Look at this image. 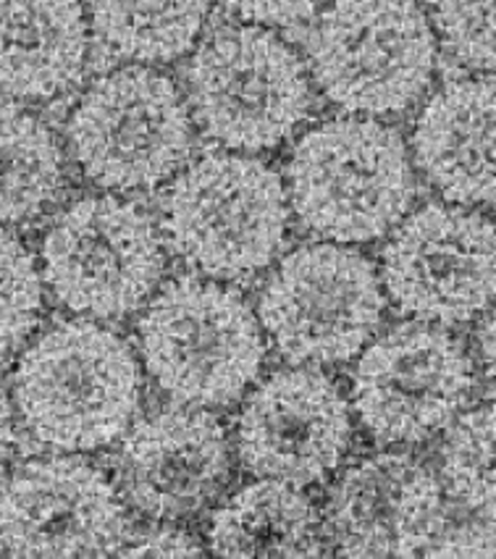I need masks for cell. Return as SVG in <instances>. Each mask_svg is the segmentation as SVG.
<instances>
[{
	"instance_id": "4",
	"label": "cell",
	"mask_w": 496,
	"mask_h": 559,
	"mask_svg": "<svg viewBox=\"0 0 496 559\" xmlns=\"http://www.w3.org/2000/svg\"><path fill=\"white\" fill-rule=\"evenodd\" d=\"M161 231L192 271L215 282H250L286 242L284 179L258 158L208 155L172 181L163 198Z\"/></svg>"
},
{
	"instance_id": "5",
	"label": "cell",
	"mask_w": 496,
	"mask_h": 559,
	"mask_svg": "<svg viewBox=\"0 0 496 559\" xmlns=\"http://www.w3.org/2000/svg\"><path fill=\"white\" fill-rule=\"evenodd\" d=\"M185 82L192 121L228 151H273L312 110L303 58L258 24L213 32L189 58Z\"/></svg>"
},
{
	"instance_id": "11",
	"label": "cell",
	"mask_w": 496,
	"mask_h": 559,
	"mask_svg": "<svg viewBox=\"0 0 496 559\" xmlns=\"http://www.w3.org/2000/svg\"><path fill=\"white\" fill-rule=\"evenodd\" d=\"M381 284L413 321H475L496 302V226L462 205L417 207L383 247Z\"/></svg>"
},
{
	"instance_id": "27",
	"label": "cell",
	"mask_w": 496,
	"mask_h": 559,
	"mask_svg": "<svg viewBox=\"0 0 496 559\" xmlns=\"http://www.w3.org/2000/svg\"><path fill=\"white\" fill-rule=\"evenodd\" d=\"M475 349L488 383L496 386V302L483 313V321L475 329Z\"/></svg>"
},
{
	"instance_id": "10",
	"label": "cell",
	"mask_w": 496,
	"mask_h": 559,
	"mask_svg": "<svg viewBox=\"0 0 496 559\" xmlns=\"http://www.w3.org/2000/svg\"><path fill=\"white\" fill-rule=\"evenodd\" d=\"M473 357L434 323H402L365 344L352 373V407L378 444H421L468 407Z\"/></svg>"
},
{
	"instance_id": "25",
	"label": "cell",
	"mask_w": 496,
	"mask_h": 559,
	"mask_svg": "<svg viewBox=\"0 0 496 559\" xmlns=\"http://www.w3.org/2000/svg\"><path fill=\"white\" fill-rule=\"evenodd\" d=\"M121 557H202V546L192 533L176 525H155L134 536H127L121 549L116 551Z\"/></svg>"
},
{
	"instance_id": "26",
	"label": "cell",
	"mask_w": 496,
	"mask_h": 559,
	"mask_svg": "<svg viewBox=\"0 0 496 559\" xmlns=\"http://www.w3.org/2000/svg\"><path fill=\"white\" fill-rule=\"evenodd\" d=\"M426 557H496V520L483 518L454 528L447 525L428 546Z\"/></svg>"
},
{
	"instance_id": "15",
	"label": "cell",
	"mask_w": 496,
	"mask_h": 559,
	"mask_svg": "<svg viewBox=\"0 0 496 559\" xmlns=\"http://www.w3.org/2000/svg\"><path fill=\"white\" fill-rule=\"evenodd\" d=\"M119 467L123 499L172 523L219 497L232 476V447L211 409L179 405L129 426Z\"/></svg>"
},
{
	"instance_id": "12",
	"label": "cell",
	"mask_w": 496,
	"mask_h": 559,
	"mask_svg": "<svg viewBox=\"0 0 496 559\" xmlns=\"http://www.w3.org/2000/svg\"><path fill=\"white\" fill-rule=\"evenodd\" d=\"M129 536L119 486L76 452L32 457L0 480V549L11 557H106Z\"/></svg>"
},
{
	"instance_id": "7",
	"label": "cell",
	"mask_w": 496,
	"mask_h": 559,
	"mask_svg": "<svg viewBox=\"0 0 496 559\" xmlns=\"http://www.w3.org/2000/svg\"><path fill=\"white\" fill-rule=\"evenodd\" d=\"M67 140L93 185L114 192L155 190L192 153V114L179 87L161 71L116 69L80 97Z\"/></svg>"
},
{
	"instance_id": "22",
	"label": "cell",
	"mask_w": 496,
	"mask_h": 559,
	"mask_svg": "<svg viewBox=\"0 0 496 559\" xmlns=\"http://www.w3.org/2000/svg\"><path fill=\"white\" fill-rule=\"evenodd\" d=\"M43 310L45 282L35 252L0 226V360L29 342Z\"/></svg>"
},
{
	"instance_id": "21",
	"label": "cell",
	"mask_w": 496,
	"mask_h": 559,
	"mask_svg": "<svg viewBox=\"0 0 496 559\" xmlns=\"http://www.w3.org/2000/svg\"><path fill=\"white\" fill-rule=\"evenodd\" d=\"M439 463L449 497L475 515L496 520V402L457 415Z\"/></svg>"
},
{
	"instance_id": "23",
	"label": "cell",
	"mask_w": 496,
	"mask_h": 559,
	"mask_svg": "<svg viewBox=\"0 0 496 559\" xmlns=\"http://www.w3.org/2000/svg\"><path fill=\"white\" fill-rule=\"evenodd\" d=\"M434 27L462 67L496 74V0H434Z\"/></svg>"
},
{
	"instance_id": "19",
	"label": "cell",
	"mask_w": 496,
	"mask_h": 559,
	"mask_svg": "<svg viewBox=\"0 0 496 559\" xmlns=\"http://www.w3.org/2000/svg\"><path fill=\"white\" fill-rule=\"evenodd\" d=\"M63 185L67 160L54 132L0 93V226L43 216Z\"/></svg>"
},
{
	"instance_id": "17",
	"label": "cell",
	"mask_w": 496,
	"mask_h": 559,
	"mask_svg": "<svg viewBox=\"0 0 496 559\" xmlns=\"http://www.w3.org/2000/svg\"><path fill=\"white\" fill-rule=\"evenodd\" d=\"M90 56L82 0H0V93L50 100L80 82Z\"/></svg>"
},
{
	"instance_id": "8",
	"label": "cell",
	"mask_w": 496,
	"mask_h": 559,
	"mask_svg": "<svg viewBox=\"0 0 496 559\" xmlns=\"http://www.w3.org/2000/svg\"><path fill=\"white\" fill-rule=\"evenodd\" d=\"M387 310V292L363 252L336 242L297 247L258 297V321L292 366H336L365 349Z\"/></svg>"
},
{
	"instance_id": "28",
	"label": "cell",
	"mask_w": 496,
	"mask_h": 559,
	"mask_svg": "<svg viewBox=\"0 0 496 559\" xmlns=\"http://www.w3.org/2000/svg\"><path fill=\"white\" fill-rule=\"evenodd\" d=\"M16 441L14 428V396L9 394L3 379H0V465L11 457Z\"/></svg>"
},
{
	"instance_id": "6",
	"label": "cell",
	"mask_w": 496,
	"mask_h": 559,
	"mask_svg": "<svg viewBox=\"0 0 496 559\" xmlns=\"http://www.w3.org/2000/svg\"><path fill=\"white\" fill-rule=\"evenodd\" d=\"M318 90L352 116L415 106L436 71V35L415 0H331L310 32Z\"/></svg>"
},
{
	"instance_id": "13",
	"label": "cell",
	"mask_w": 496,
	"mask_h": 559,
	"mask_svg": "<svg viewBox=\"0 0 496 559\" xmlns=\"http://www.w3.org/2000/svg\"><path fill=\"white\" fill-rule=\"evenodd\" d=\"M352 444V409L334 379L295 366L260 381L237 418V454L258 478L295 486L334 476Z\"/></svg>"
},
{
	"instance_id": "16",
	"label": "cell",
	"mask_w": 496,
	"mask_h": 559,
	"mask_svg": "<svg viewBox=\"0 0 496 559\" xmlns=\"http://www.w3.org/2000/svg\"><path fill=\"white\" fill-rule=\"evenodd\" d=\"M413 158L452 205H496V76L436 90L417 114Z\"/></svg>"
},
{
	"instance_id": "24",
	"label": "cell",
	"mask_w": 496,
	"mask_h": 559,
	"mask_svg": "<svg viewBox=\"0 0 496 559\" xmlns=\"http://www.w3.org/2000/svg\"><path fill=\"white\" fill-rule=\"evenodd\" d=\"M228 14L258 27H292L321 11L326 0H221Z\"/></svg>"
},
{
	"instance_id": "20",
	"label": "cell",
	"mask_w": 496,
	"mask_h": 559,
	"mask_svg": "<svg viewBox=\"0 0 496 559\" xmlns=\"http://www.w3.org/2000/svg\"><path fill=\"white\" fill-rule=\"evenodd\" d=\"M211 14V0H87L90 27L114 56L168 63L189 53Z\"/></svg>"
},
{
	"instance_id": "1",
	"label": "cell",
	"mask_w": 496,
	"mask_h": 559,
	"mask_svg": "<svg viewBox=\"0 0 496 559\" xmlns=\"http://www.w3.org/2000/svg\"><path fill=\"white\" fill-rule=\"evenodd\" d=\"M11 396L37 441L61 452H97L132 426L142 370L116 331L74 318L56 323L24 349Z\"/></svg>"
},
{
	"instance_id": "2",
	"label": "cell",
	"mask_w": 496,
	"mask_h": 559,
	"mask_svg": "<svg viewBox=\"0 0 496 559\" xmlns=\"http://www.w3.org/2000/svg\"><path fill=\"white\" fill-rule=\"evenodd\" d=\"M284 187L303 229L336 245L374 242L413 205V158L387 123L331 119L299 136Z\"/></svg>"
},
{
	"instance_id": "14",
	"label": "cell",
	"mask_w": 496,
	"mask_h": 559,
	"mask_svg": "<svg viewBox=\"0 0 496 559\" xmlns=\"http://www.w3.org/2000/svg\"><path fill=\"white\" fill-rule=\"evenodd\" d=\"M321 515L339 557H426L447 528L444 484L413 454L378 452L336 478Z\"/></svg>"
},
{
	"instance_id": "9",
	"label": "cell",
	"mask_w": 496,
	"mask_h": 559,
	"mask_svg": "<svg viewBox=\"0 0 496 559\" xmlns=\"http://www.w3.org/2000/svg\"><path fill=\"white\" fill-rule=\"evenodd\" d=\"M40 260L56 302L97 321L137 313L166 269L155 221L116 194H90L63 207L45 231Z\"/></svg>"
},
{
	"instance_id": "18",
	"label": "cell",
	"mask_w": 496,
	"mask_h": 559,
	"mask_svg": "<svg viewBox=\"0 0 496 559\" xmlns=\"http://www.w3.org/2000/svg\"><path fill=\"white\" fill-rule=\"evenodd\" d=\"M205 546L215 557L310 559L329 551L316 502L303 486L276 478L228 493L211 512Z\"/></svg>"
},
{
	"instance_id": "3",
	"label": "cell",
	"mask_w": 496,
	"mask_h": 559,
	"mask_svg": "<svg viewBox=\"0 0 496 559\" xmlns=\"http://www.w3.org/2000/svg\"><path fill=\"white\" fill-rule=\"evenodd\" d=\"M147 376L185 407H226L245 396L265 362L258 313L237 289L200 276L172 278L137 321Z\"/></svg>"
}]
</instances>
